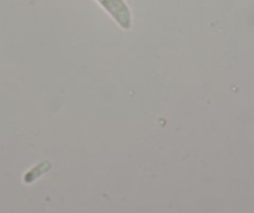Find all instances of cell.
Masks as SVG:
<instances>
[{
    "mask_svg": "<svg viewBox=\"0 0 254 213\" xmlns=\"http://www.w3.org/2000/svg\"><path fill=\"white\" fill-rule=\"evenodd\" d=\"M100 4L111 14L115 18V20L122 26L127 29L131 25V16L130 10L125 5L122 0H99Z\"/></svg>",
    "mask_w": 254,
    "mask_h": 213,
    "instance_id": "cell-1",
    "label": "cell"
}]
</instances>
